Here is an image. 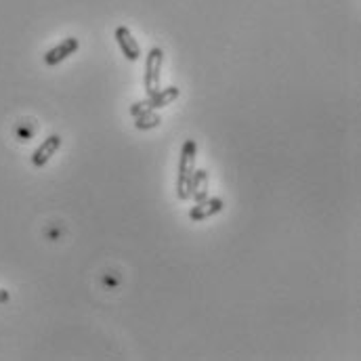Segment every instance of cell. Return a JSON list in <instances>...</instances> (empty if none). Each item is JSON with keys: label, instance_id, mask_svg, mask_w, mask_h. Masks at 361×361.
<instances>
[{"label": "cell", "instance_id": "6da1fadb", "mask_svg": "<svg viewBox=\"0 0 361 361\" xmlns=\"http://www.w3.org/2000/svg\"><path fill=\"white\" fill-rule=\"evenodd\" d=\"M196 153H198V143L194 139H187L181 147V158H179V177H177L179 200H189V196H191V179L196 172Z\"/></svg>", "mask_w": 361, "mask_h": 361}, {"label": "cell", "instance_id": "7a4b0ae2", "mask_svg": "<svg viewBox=\"0 0 361 361\" xmlns=\"http://www.w3.org/2000/svg\"><path fill=\"white\" fill-rule=\"evenodd\" d=\"M179 89L177 87H168V89H160L156 91L153 95H147V99L143 101H137L132 108H130V114L132 116H139V114H145V112H156L160 108H166L170 106L177 97H179Z\"/></svg>", "mask_w": 361, "mask_h": 361}, {"label": "cell", "instance_id": "3957f363", "mask_svg": "<svg viewBox=\"0 0 361 361\" xmlns=\"http://www.w3.org/2000/svg\"><path fill=\"white\" fill-rule=\"evenodd\" d=\"M162 61H164V51L160 46H153L147 55L145 61V91L147 95H153L160 91V72H162Z\"/></svg>", "mask_w": 361, "mask_h": 361}, {"label": "cell", "instance_id": "277c9868", "mask_svg": "<svg viewBox=\"0 0 361 361\" xmlns=\"http://www.w3.org/2000/svg\"><path fill=\"white\" fill-rule=\"evenodd\" d=\"M223 210H225V202L221 198H208L206 196L204 200L196 202V206L189 210V219L194 223H200V221H206V219H210V217H215V215H219Z\"/></svg>", "mask_w": 361, "mask_h": 361}, {"label": "cell", "instance_id": "5b68a950", "mask_svg": "<svg viewBox=\"0 0 361 361\" xmlns=\"http://www.w3.org/2000/svg\"><path fill=\"white\" fill-rule=\"evenodd\" d=\"M78 49H80L78 38H65V40H61L57 46H53V49H49V51L44 53V63H46L49 68H53V65H57V63L70 59Z\"/></svg>", "mask_w": 361, "mask_h": 361}, {"label": "cell", "instance_id": "8992f818", "mask_svg": "<svg viewBox=\"0 0 361 361\" xmlns=\"http://www.w3.org/2000/svg\"><path fill=\"white\" fill-rule=\"evenodd\" d=\"M114 36H116V42H118V46H120L122 55H124L128 61H139V57H141V46H139L137 38L132 36V32H130L126 25H118L116 32H114Z\"/></svg>", "mask_w": 361, "mask_h": 361}, {"label": "cell", "instance_id": "52a82bcc", "mask_svg": "<svg viewBox=\"0 0 361 361\" xmlns=\"http://www.w3.org/2000/svg\"><path fill=\"white\" fill-rule=\"evenodd\" d=\"M61 147V137L59 134H51L44 143H40V147L32 153V164L36 168H42L51 162V158L57 153V149Z\"/></svg>", "mask_w": 361, "mask_h": 361}, {"label": "cell", "instance_id": "ba28073f", "mask_svg": "<svg viewBox=\"0 0 361 361\" xmlns=\"http://www.w3.org/2000/svg\"><path fill=\"white\" fill-rule=\"evenodd\" d=\"M206 194H208V170H198L196 168L194 179H191V196L189 198L200 202V200L206 198Z\"/></svg>", "mask_w": 361, "mask_h": 361}, {"label": "cell", "instance_id": "9c48e42d", "mask_svg": "<svg viewBox=\"0 0 361 361\" xmlns=\"http://www.w3.org/2000/svg\"><path fill=\"white\" fill-rule=\"evenodd\" d=\"M137 122H134V126L139 128V130H149V128H156L158 124H160V116L158 114H153V112H145V114H139V116H134Z\"/></svg>", "mask_w": 361, "mask_h": 361}, {"label": "cell", "instance_id": "30bf717a", "mask_svg": "<svg viewBox=\"0 0 361 361\" xmlns=\"http://www.w3.org/2000/svg\"><path fill=\"white\" fill-rule=\"evenodd\" d=\"M8 300H11V292L4 290V288H0V305H4V303H8Z\"/></svg>", "mask_w": 361, "mask_h": 361}]
</instances>
